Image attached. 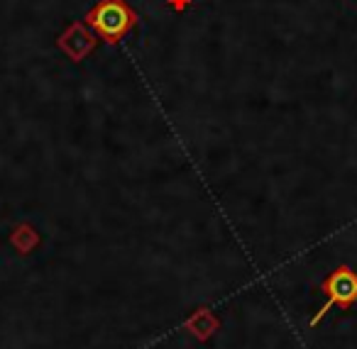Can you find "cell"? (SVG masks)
<instances>
[{"label":"cell","mask_w":357,"mask_h":349,"mask_svg":"<svg viewBox=\"0 0 357 349\" xmlns=\"http://www.w3.org/2000/svg\"><path fill=\"white\" fill-rule=\"evenodd\" d=\"M321 290L326 293V303H323L321 310L311 318V327H316V325L321 323L323 315H326L333 305L347 310L350 305L357 303V274L345 264L337 266V269L331 271L328 279L321 284Z\"/></svg>","instance_id":"cell-2"},{"label":"cell","mask_w":357,"mask_h":349,"mask_svg":"<svg viewBox=\"0 0 357 349\" xmlns=\"http://www.w3.org/2000/svg\"><path fill=\"white\" fill-rule=\"evenodd\" d=\"M89 25L105 42H118L135 25V15L123 0H100L98 6L89 13Z\"/></svg>","instance_id":"cell-1"}]
</instances>
